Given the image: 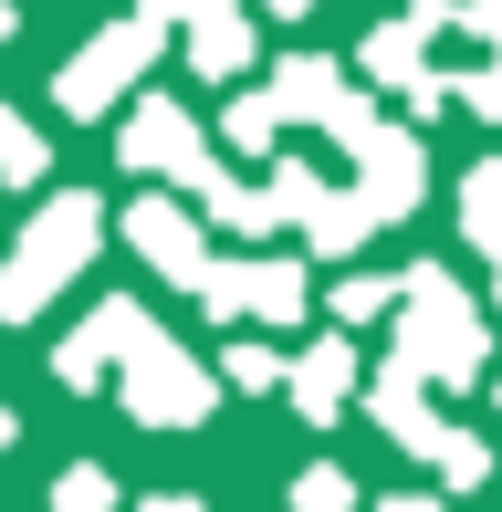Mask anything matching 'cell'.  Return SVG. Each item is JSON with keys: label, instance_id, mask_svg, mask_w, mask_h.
I'll return each mask as SVG.
<instances>
[{"label": "cell", "instance_id": "obj_5", "mask_svg": "<svg viewBox=\"0 0 502 512\" xmlns=\"http://www.w3.org/2000/svg\"><path fill=\"white\" fill-rule=\"evenodd\" d=\"M136 241H147V262H168V272L199 283V230L178 220V209H136Z\"/></svg>", "mask_w": 502, "mask_h": 512}, {"label": "cell", "instance_id": "obj_9", "mask_svg": "<svg viewBox=\"0 0 502 512\" xmlns=\"http://www.w3.org/2000/svg\"><path fill=\"white\" fill-rule=\"evenodd\" d=\"M0 450H11V418H0Z\"/></svg>", "mask_w": 502, "mask_h": 512}, {"label": "cell", "instance_id": "obj_10", "mask_svg": "<svg viewBox=\"0 0 502 512\" xmlns=\"http://www.w3.org/2000/svg\"><path fill=\"white\" fill-rule=\"evenodd\" d=\"M0 42H11V11H0Z\"/></svg>", "mask_w": 502, "mask_h": 512}, {"label": "cell", "instance_id": "obj_1", "mask_svg": "<svg viewBox=\"0 0 502 512\" xmlns=\"http://www.w3.org/2000/svg\"><path fill=\"white\" fill-rule=\"evenodd\" d=\"M84 251H95V199H53V209H42V230H32V251H21L11 283H0V304H42L53 272L84 262Z\"/></svg>", "mask_w": 502, "mask_h": 512}, {"label": "cell", "instance_id": "obj_2", "mask_svg": "<svg viewBox=\"0 0 502 512\" xmlns=\"http://www.w3.org/2000/svg\"><path fill=\"white\" fill-rule=\"evenodd\" d=\"M136 418H168V429H189L199 418V377L178 356H157L147 335H136Z\"/></svg>", "mask_w": 502, "mask_h": 512}, {"label": "cell", "instance_id": "obj_3", "mask_svg": "<svg viewBox=\"0 0 502 512\" xmlns=\"http://www.w3.org/2000/svg\"><path fill=\"white\" fill-rule=\"evenodd\" d=\"M126 63H147V32H116V42H95V53H74V74H63V105H74V115L116 105Z\"/></svg>", "mask_w": 502, "mask_h": 512}, {"label": "cell", "instance_id": "obj_7", "mask_svg": "<svg viewBox=\"0 0 502 512\" xmlns=\"http://www.w3.org/2000/svg\"><path fill=\"white\" fill-rule=\"evenodd\" d=\"M304 398H314L304 418H335L325 398H346V356H314V366H304Z\"/></svg>", "mask_w": 502, "mask_h": 512}, {"label": "cell", "instance_id": "obj_11", "mask_svg": "<svg viewBox=\"0 0 502 512\" xmlns=\"http://www.w3.org/2000/svg\"><path fill=\"white\" fill-rule=\"evenodd\" d=\"M419 512H429V502H419Z\"/></svg>", "mask_w": 502, "mask_h": 512}, {"label": "cell", "instance_id": "obj_4", "mask_svg": "<svg viewBox=\"0 0 502 512\" xmlns=\"http://www.w3.org/2000/svg\"><path fill=\"white\" fill-rule=\"evenodd\" d=\"M136 168H199V136H189V115H168V105H147L136 115Z\"/></svg>", "mask_w": 502, "mask_h": 512}, {"label": "cell", "instance_id": "obj_6", "mask_svg": "<svg viewBox=\"0 0 502 512\" xmlns=\"http://www.w3.org/2000/svg\"><path fill=\"white\" fill-rule=\"evenodd\" d=\"M0 178H42V147H32L21 115H0Z\"/></svg>", "mask_w": 502, "mask_h": 512}, {"label": "cell", "instance_id": "obj_8", "mask_svg": "<svg viewBox=\"0 0 502 512\" xmlns=\"http://www.w3.org/2000/svg\"><path fill=\"white\" fill-rule=\"evenodd\" d=\"M304 512H346V481H335V471H314V481H304Z\"/></svg>", "mask_w": 502, "mask_h": 512}]
</instances>
